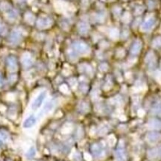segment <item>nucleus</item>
<instances>
[{
	"label": "nucleus",
	"mask_w": 161,
	"mask_h": 161,
	"mask_svg": "<svg viewBox=\"0 0 161 161\" xmlns=\"http://www.w3.org/2000/svg\"><path fill=\"white\" fill-rule=\"evenodd\" d=\"M46 97V91H42L40 92L37 96L36 97V99L34 100V102L31 104V109L34 110H38L40 107H41L43 102H44L45 99Z\"/></svg>",
	"instance_id": "1"
},
{
	"label": "nucleus",
	"mask_w": 161,
	"mask_h": 161,
	"mask_svg": "<svg viewBox=\"0 0 161 161\" xmlns=\"http://www.w3.org/2000/svg\"><path fill=\"white\" fill-rule=\"evenodd\" d=\"M116 159L117 161H126V156H125V143L123 140H121L119 142V144L117 147L116 152Z\"/></svg>",
	"instance_id": "2"
},
{
	"label": "nucleus",
	"mask_w": 161,
	"mask_h": 161,
	"mask_svg": "<svg viewBox=\"0 0 161 161\" xmlns=\"http://www.w3.org/2000/svg\"><path fill=\"white\" fill-rule=\"evenodd\" d=\"M73 48L77 52L80 54H87L90 51L88 46L84 42H80V41L75 42L73 44Z\"/></svg>",
	"instance_id": "3"
},
{
	"label": "nucleus",
	"mask_w": 161,
	"mask_h": 161,
	"mask_svg": "<svg viewBox=\"0 0 161 161\" xmlns=\"http://www.w3.org/2000/svg\"><path fill=\"white\" fill-rule=\"evenodd\" d=\"M52 24V21L51 19L48 17H42L38 19L37 22V26L40 29H45L49 28Z\"/></svg>",
	"instance_id": "4"
},
{
	"label": "nucleus",
	"mask_w": 161,
	"mask_h": 161,
	"mask_svg": "<svg viewBox=\"0 0 161 161\" xmlns=\"http://www.w3.org/2000/svg\"><path fill=\"white\" fill-rule=\"evenodd\" d=\"M21 61L24 67H29L33 64L34 60L31 54L28 52H25L22 55Z\"/></svg>",
	"instance_id": "5"
},
{
	"label": "nucleus",
	"mask_w": 161,
	"mask_h": 161,
	"mask_svg": "<svg viewBox=\"0 0 161 161\" xmlns=\"http://www.w3.org/2000/svg\"><path fill=\"white\" fill-rule=\"evenodd\" d=\"M155 24V19L154 17H150L147 19L141 25V31H148L151 30Z\"/></svg>",
	"instance_id": "6"
},
{
	"label": "nucleus",
	"mask_w": 161,
	"mask_h": 161,
	"mask_svg": "<svg viewBox=\"0 0 161 161\" xmlns=\"http://www.w3.org/2000/svg\"><path fill=\"white\" fill-rule=\"evenodd\" d=\"M54 107V101H49L45 105V106L43 107V108L42 109L41 112L40 113L39 118L43 117V116H46L48 113H49L53 110Z\"/></svg>",
	"instance_id": "7"
},
{
	"label": "nucleus",
	"mask_w": 161,
	"mask_h": 161,
	"mask_svg": "<svg viewBox=\"0 0 161 161\" xmlns=\"http://www.w3.org/2000/svg\"><path fill=\"white\" fill-rule=\"evenodd\" d=\"M36 122H37L36 117L34 116H33V115H31V116H29L28 117H27L25 119L22 126H23L24 128H31L34 125H36Z\"/></svg>",
	"instance_id": "8"
},
{
	"label": "nucleus",
	"mask_w": 161,
	"mask_h": 161,
	"mask_svg": "<svg viewBox=\"0 0 161 161\" xmlns=\"http://www.w3.org/2000/svg\"><path fill=\"white\" fill-rule=\"evenodd\" d=\"M7 65L9 71L10 72H16L17 70V63L16 58L14 57H9L7 60Z\"/></svg>",
	"instance_id": "9"
},
{
	"label": "nucleus",
	"mask_w": 161,
	"mask_h": 161,
	"mask_svg": "<svg viewBox=\"0 0 161 161\" xmlns=\"http://www.w3.org/2000/svg\"><path fill=\"white\" fill-rule=\"evenodd\" d=\"M147 140L152 143H157L161 140V134L159 132H149L147 135Z\"/></svg>",
	"instance_id": "10"
},
{
	"label": "nucleus",
	"mask_w": 161,
	"mask_h": 161,
	"mask_svg": "<svg viewBox=\"0 0 161 161\" xmlns=\"http://www.w3.org/2000/svg\"><path fill=\"white\" fill-rule=\"evenodd\" d=\"M91 151L96 157H100L104 152L102 146L99 143H94L91 146Z\"/></svg>",
	"instance_id": "11"
},
{
	"label": "nucleus",
	"mask_w": 161,
	"mask_h": 161,
	"mask_svg": "<svg viewBox=\"0 0 161 161\" xmlns=\"http://www.w3.org/2000/svg\"><path fill=\"white\" fill-rule=\"evenodd\" d=\"M148 125L149 128L153 129V130H161V121L158 119H151L149 120Z\"/></svg>",
	"instance_id": "12"
},
{
	"label": "nucleus",
	"mask_w": 161,
	"mask_h": 161,
	"mask_svg": "<svg viewBox=\"0 0 161 161\" xmlns=\"http://www.w3.org/2000/svg\"><path fill=\"white\" fill-rule=\"evenodd\" d=\"M20 39H21V33L19 31H16V30L13 31L11 34H10V41L12 43H17L19 42Z\"/></svg>",
	"instance_id": "13"
},
{
	"label": "nucleus",
	"mask_w": 161,
	"mask_h": 161,
	"mask_svg": "<svg viewBox=\"0 0 161 161\" xmlns=\"http://www.w3.org/2000/svg\"><path fill=\"white\" fill-rule=\"evenodd\" d=\"M141 48H142V43L140 40H137L132 46L131 47V52L133 54H138L140 50H141Z\"/></svg>",
	"instance_id": "14"
},
{
	"label": "nucleus",
	"mask_w": 161,
	"mask_h": 161,
	"mask_svg": "<svg viewBox=\"0 0 161 161\" xmlns=\"http://www.w3.org/2000/svg\"><path fill=\"white\" fill-rule=\"evenodd\" d=\"M148 155L149 158H157V157H161V146L156 148V149H153L149 151L148 152Z\"/></svg>",
	"instance_id": "15"
},
{
	"label": "nucleus",
	"mask_w": 161,
	"mask_h": 161,
	"mask_svg": "<svg viewBox=\"0 0 161 161\" xmlns=\"http://www.w3.org/2000/svg\"><path fill=\"white\" fill-rule=\"evenodd\" d=\"M146 62L150 67H154L155 64V56L152 52H149L146 57Z\"/></svg>",
	"instance_id": "16"
},
{
	"label": "nucleus",
	"mask_w": 161,
	"mask_h": 161,
	"mask_svg": "<svg viewBox=\"0 0 161 161\" xmlns=\"http://www.w3.org/2000/svg\"><path fill=\"white\" fill-rule=\"evenodd\" d=\"M78 31L81 34H85L89 31V25L86 22H80L78 24Z\"/></svg>",
	"instance_id": "17"
},
{
	"label": "nucleus",
	"mask_w": 161,
	"mask_h": 161,
	"mask_svg": "<svg viewBox=\"0 0 161 161\" xmlns=\"http://www.w3.org/2000/svg\"><path fill=\"white\" fill-rule=\"evenodd\" d=\"M72 129H73L72 125L70 124V123H66V124H65V125L63 126V128H61V133H62V134H67L71 133L72 131Z\"/></svg>",
	"instance_id": "18"
},
{
	"label": "nucleus",
	"mask_w": 161,
	"mask_h": 161,
	"mask_svg": "<svg viewBox=\"0 0 161 161\" xmlns=\"http://www.w3.org/2000/svg\"><path fill=\"white\" fill-rule=\"evenodd\" d=\"M109 37L112 40H117L119 37V31L116 28H112L109 31Z\"/></svg>",
	"instance_id": "19"
},
{
	"label": "nucleus",
	"mask_w": 161,
	"mask_h": 161,
	"mask_svg": "<svg viewBox=\"0 0 161 161\" xmlns=\"http://www.w3.org/2000/svg\"><path fill=\"white\" fill-rule=\"evenodd\" d=\"M26 157L28 158V159H31L35 157L36 155V149L34 147V146H31L28 150V152H26Z\"/></svg>",
	"instance_id": "20"
},
{
	"label": "nucleus",
	"mask_w": 161,
	"mask_h": 161,
	"mask_svg": "<svg viewBox=\"0 0 161 161\" xmlns=\"http://www.w3.org/2000/svg\"><path fill=\"white\" fill-rule=\"evenodd\" d=\"M34 16L31 13H26L25 15V20L31 25L34 22Z\"/></svg>",
	"instance_id": "21"
},
{
	"label": "nucleus",
	"mask_w": 161,
	"mask_h": 161,
	"mask_svg": "<svg viewBox=\"0 0 161 161\" xmlns=\"http://www.w3.org/2000/svg\"><path fill=\"white\" fill-rule=\"evenodd\" d=\"M78 109L82 113H87V111H89V105L85 102H82L80 103Z\"/></svg>",
	"instance_id": "22"
},
{
	"label": "nucleus",
	"mask_w": 161,
	"mask_h": 161,
	"mask_svg": "<svg viewBox=\"0 0 161 161\" xmlns=\"http://www.w3.org/2000/svg\"><path fill=\"white\" fill-rule=\"evenodd\" d=\"M107 143L110 146H113L116 143V139L113 134H110L107 138Z\"/></svg>",
	"instance_id": "23"
},
{
	"label": "nucleus",
	"mask_w": 161,
	"mask_h": 161,
	"mask_svg": "<svg viewBox=\"0 0 161 161\" xmlns=\"http://www.w3.org/2000/svg\"><path fill=\"white\" fill-rule=\"evenodd\" d=\"M6 17L9 19V20H13L16 19V13L13 11V10H8V12L6 13Z\"/></svg>",
	"instance_id": "24"
},
{
	"label": "nucleus",
	"mask_w": 161,
	"mask_h": 161,
	"mask_svg": "<svg viewBox=\"0 0 161 161\" xmlns=\"http://www.w3.org/2000/svg\"><path fill=\"white\" fill-rule=\"evenodd\" d=\"M59 89H60V91L61 93H64V94H69V88H68V87H67L66 84H61L60 86Z\"/></svg>",
	"instance_id": "25"
},
{
	"label": "nucleus",
	"mask_w": 161,
	"mask_h": 161,
	"mask_svg": "<svg viewBox=\"0 0 161 161\" xmlns=\"http://www.w3.org/2000/svg\"><path fill=\"white\" fill-rule=\"evenodd\" d=\"M154 47H161V37H158L155 38L152 43Z\"/></svg>",
	"instance_id": "26"
},
{
	"label": "nucleus",
	"mask_w": 161,
	"mask_h": 161,
	"mask_svg": "<svg viewBox=\"0 0 161 161\" xmlns=\"http://www.w3.org/2000/svg\"><path fill=\"white\" fill-rule=\"evenodd\" d=\"M130 20H131V14H130L128 12L125 13L124 16H122V21H123L124 22L128 23V22H130Z\"/></svg>",
	"instance_id": "27"
},
{
	"label": "nucleus",
	"mask_w": 161,
	"mask_h": 161,
	"mask_svg": "<svg viewBox=\"0 0 161 161\" xmlns=\"http://www.w3.org/2000/svg\"><path fill=\"white\" fill-rule=\"evenodd\" d=\"M8 134L7 132H5L3 130H0V138H1L3 140H7L8 139Z\"/></svg>",
	"instance_id": "28"
},
{
	"label": "nucleus",
	"mask_w": 161,
	"mask_h": 161,
	"mask_svg": "<svg viewBox=\"0 0 161 161\" xmlns=\"http://www.w3.org/2000/svg\"><path fill=\"white\" fill-rule=\"evenodd\" d=\"M1 9L4 11H7V10H10V6L6 3V2H3L1 4Z\"/></svg>",
	"instance_id": "29"
},
{
	"label": "nucleus",
	"mask_w": 161,
	"mask_h": 161,
	"mask_svg": "<svg viewBox=\"0 0 161 161\" xmlns=\"http://www.w3.org/2000/svg\"><path fill=\"white\" fill-rule=\"evenodd\" d=\"M69 84H70V85H71V87L73 88V89H75V87H76V86H77V80L75 79V78H71L69 81Z\"/></svg>",
	"instance_id": "30"
},
{
	"label": "nucleus",
	"mask_w": 161,
	"mask_h": 161,
	"mask_svg": "<svg viewBox=\"0 0 161 161\" xmlns=\"http://www.w3.org/2000/svg\"><path fill=\"white\" fill-rule=\"evenodd\" d=\"M107 69H108V66H107V63H102V64H100V66H99V69H100L101 71H102V72L107 71Z\"/></svg>",
	"instance_id": "31"
},
{
	"label": "nucleus",
	"mask_w": 161,
	"mask_h": 161,
	"mask_svg": "<svg viewBox=\"0 0 161 161\" xmlns=\"http://www.w3.org/2000/svg\"><path fill=\"white\" fill-rule=\"evenodd\" d=\"M6 99L7 101H11V102L14 101L15 100V96H14V94H13V93H8L6 96Z\"/></svg>",
	"instance_id": "32"
},
{
	"label": "nucleus",
	"mask_w": 161,
	"mask_h": 161,
	"mask_svg": "<svg viewBox=\"0 0 161 161\" xmlns=\"http://www.w3.org/2000/svg\"><path fill=\"white\" fill-rule=\"evenodd\" d=\"M107 130H108V128H107V126H102L101 128H100V129H99V134H101V135H102V134H105L106 132L107 131Z\"/></svg>",
	"instance_id": "33"
},
{
	"label": "nucleus",
	"mask_w": 161,
	"mask_h": 161,
	"mask_svg": "<svg viewBox=\"0 0 161 161\" xmlns=\"http://www.w3.org/2000/svg\"><path fill=\"white\" fill-rule=\"evenodd\" d=\"M155 78L159 83L161 84V72H157L155 73Z\"/></svg>",
	"instance_id": "34"
},
{
	"label": "nucleus",
	"mask_w": 161,
	"mask_h": 161,
	"mask_svg": "<svg viewBox=\"0 0 161 161\" xmlns=\"http://www.w3.org/2000/svg\"><path fill=\"white\" fill-rule=\"evenodd\" d=\"M143 9H144L143 7H142V6L137 7L136 8V11H135L136 14H140V13H142L143 11Z\"/></svg>",
	"instance_id": "35"
},
{
	"label": "nucleus",
	"mask_w": 161,
	"mask_h": 161,
	"mask_svg": "<svg viewBox=\"0 0 161 161\" xmlns=\"http://www.w3.org/2000/svg\"><path fill=\"white\" fill-rule=\"evenodd\" d=\"M84 160L86 161H92V157H91L90 155L88 154V153H84Z\"/></svg>",
	"instance_id": "36"
},
{
	"label": "nucleus",
	"mask_w": 161,
	"mask_h": 161,
	"mask_svg": "<svg viewBox=\"0 0 161 161\" xmlns=\"http://www.w3.org/2000/svg\"><path fill=\"white\" fill-rule=\"evenodd\" d=\"M117 56L118 57H122L124 55H125V51L123 50V49H119L118 51H117Z\"/></svg>",
	"instance_id": "37"
},
{
	"label": "nucleus",
	"mask_w": 161,
	"mask_h": 161,
	"mask_svg": "<svg viewBox=\"0 0 161 161\" xmlns=\"http://www.w3.org/2000/svg\"><path fill=\"white\" fill-rule=\"evenodd\" d=\"M137 114H138V116H139L140 117L144 116V115H145V111H144V110H143V109H139L138 111H137Z\"/></svg>",
	"instance_id": "38"
},
{
	"label": "nucleus",
	"mask_w": 161,
	"mask_h": 161,
	"mask_svg": "<svg viewBox=\"0 0 161 161\" xmlns=\"http://www.w3.org/2000/svg\"><path fill=\"white\" fill-rule=\"evenodd\" d=\"M121 12V8L119 7H116L113 8V13L116 14V15H118L119 14V13Z\"/></svg>",
	"instance_id": "39"
},
{
	"label": "nucleus",
	"mask_w": 161,
	"mask_h": 161,
	"mask_svg": "<svg viewBox=\"0 0 161 161\" xmlns=\"http://www.w3.org/2000/svg\"><path fill=\"white\" fill-rule=\"evenodd\" d=\"M16 78H17V77H16V75H10V76L9 80H10V82L13 83V82H15V81H16Z\"/></svg>",
	"instance_id": "40"
},
{
	"label": "nucleus",
	"mask_w": 161,
	"mask_h": 161,
	"mask_svg": "<svg viewBox=\"0 0 161 161\" xmlns=\"http://www.w3.org/2000/svg\"><path fill=\"white\" fill-rule=\"evenodd\" d=\"M81 90L82 92L86 93V92L87 91V90H88V87H87V85H85V84H83V85L81 87Z\"/></svg>",
	"instance_id": "41"
},
{
	"label": "nucleus",
	"mask_w": 161,
	"mask_h": 161,
	"mask_svg": "<svg viewBox=\"0 0 161 161\" xmlns=\"http://www.w3.org/2000/svg\"><path fill=\"white\" fill-rule=\"evenodd\" d=\"M5 30V27L4 26V25L0 22V34H2Z\"/></svg>",
	"instance_id": "42"
},
{
	"label": "nucleus",
	"mask_w": 161,
	"mask_h": 161,
	"mask_svg": "<svg viewBox=\"0 0 161 161\" xmlns=\"http://www.w3.org/2000/svg\"><path fill=\"white\" fill-rule=\"evenodd\" d=\"M119 119H120L121 121H125V120H126V116H125L124 115H120Z\"/></svg>",
	"instance_id": "43"
},
{
	"label": "nucleus",
	"mask_w": 161,
	"mask_h": 161,
	"mask_svg": "<svg viewBox=\"0 0 161 161\" xmlns=\"http://www.w3.org/2000/svg\"><path fill=\"white\" fill-rule=\"evenodd\" d=\"M89 2V0H82V3L84 5H87Z\"/></svg>",
	"instance_id": "44"
},
{
	"label": "nucleus",
	"mask_w": 161,
	"mask_h": 161,
	"mask_svg": "<svg viewBox=\"0 0 161 161\" xmlns=\"http://www.w3.org/2000/svg\"><path fill=\"white\" fill-rule=\"evenodd\" d=\"M5 109H6V107H4V105H0V110H1V111H4V110H5Z\"/></svg>",
	"instance_id": "45"
},
{
	"label": "nucleus",
	"mask_w": 161,
	"mask_h": 161,
	"mask_svg": "<svg viewBox=\"0 0 161 161\" xmlns=\"http://www.w3.org/2000/svg\"><path fill=\"white\" fill-rule=\"evenodd\" d=\"M2 84H3V81H2V78H1V77L0 75V86H1Z\"/></svg>",
	"instance_id": "46"
},
{
	"label": "nucleus",
	"mask_w": 161,
	"mask_h": 161,
	"mask_svg": "<svg viewBox=\"0 0 161 161\" xmlns=\"http://www.w3.org/2000/svg\"><path fill=\"white\" fill-rule=\"evenodd\" d=\"M3 146V143L0 140V148H1Z\"/></svg>",
	"instance_id": "47"
}]
</instances>
